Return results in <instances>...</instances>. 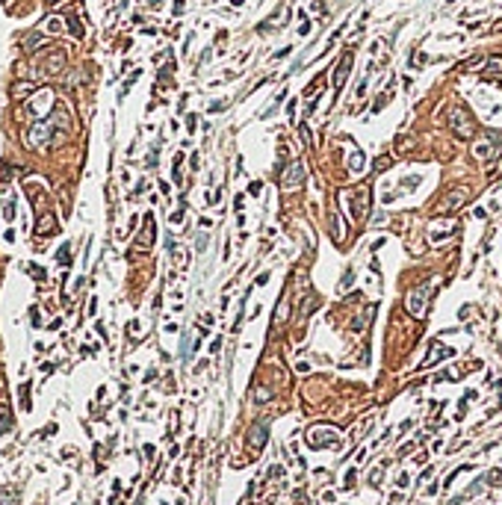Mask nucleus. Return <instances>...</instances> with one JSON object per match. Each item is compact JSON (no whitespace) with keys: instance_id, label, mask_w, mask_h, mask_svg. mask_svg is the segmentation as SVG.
<instances>
[{"instance_id":"obj_1","label":"nucleus","mask_w":502,"mask_h":505,"mask_svg":"<svg viewBox=\"0 0 502 505\" xmlns=\"http://www.w3.org/2000/svg\"><path fill=\"white\" fill-rule=\"evenodd\" d=\"M449 124L455 130V136H461V139H472L476 136V118L467 112V106H452Z\"/></svg>"},{"instance_id":"obj_5","label":"nucleus","mask_w":502,"mask_h":505,"mask_svg":"<svg viewBox=\"0 0 502 505\" xmlns=\"http://www.w3.org/2000/svg\"><path fill=\"white\" fill-rule=\"evenodd\" d=\"M304 184V166L302 162H292V166H286V172L281 174V186L286 192H296L298 186Z\"/></svg>"},{"instance_id":"obj_17","label":"nucleus","mask_w":502,"mask_h":505,"mask_svg":"<svg viewBox=\"0 0 502 505\" xmlns=\"http://www.w3.org/2000/svg\"><path fill=\"white\" fill-rule=\"evenodd\" d=\"M44 3H48V6H50V3H56V0H44Z\"/></svg>"},{"instance_id":"obj_16","label":"nucleus","mask_w":502,"mask_h":505,"mask_svg":"<svg viewBox=\"0 0 502 505\" xmlns=\"http://www.w3.org/2000/svg\"><path fill=\"white\" fill-rule=\"evenodd\" d=\"M50 228H54V216H44L42 224H38V234H42V230H50Z\"/></svg>"},{"instance_id":"obj_8","label":"nucleus","mask_w":502,"mask_h":505,"mask_svg":"<svg viewBox=\"0 0 502 505\" xmlns=\"http://www.w3.org/2000/svg\"><path fill=\"white\" fill-rule=\"evenodd\" d=\"M308 443H310V446H325V443L340 446V440H337L334 432H310V434H308Z\"/></svg>"},{"instance_id":"obj_2","label":"nucleus","mask_w":502,"mask_h":505,"mask_svg":"<svg viewBox=\"0 0 502 505\" xmlns=\"http://www.w3.org/2000/svg\"><path fill=\"white\" fill-rule=\"evenodd\" d=\"M432 290H434V284H420L416 290H410V296H408V314L414 316V319H422L426 316V308H428V298H432Z\"/></svg>"},{"instance_id":"obj_15","label":"nucleus","mask_w":502,"mask_h":505,"mask_svg":"<svg viewBox=\"0 0 502 505\" xmlns=\"http://www.w3.org/2000/svg\"><path fill=\"white\" fill-rule=\"evenodd\" d=\"M484 74H502V60H500V56H494V60L488 62V68H484Z\"/></svg>"},{"instance_id":"obj_9","label":"nucleus","mask_w":502,"mask_h":505,"mask_svg":"<svg viewBox=\"0 0 502 505\" xmlns=\"http://www.w3.org/2000/svg\"><path fill=\"white\" fill-rule=\"evenodd\" d=\"M464 198H467L464 192H449V195H446V201H443V204L438 207V213H449V210H458V207L464 204Z\"/></svg>"},{"instance_id":"obj_6","label":"nucleus","mask_w":502,"mask_h":505,"mask_svg":"<svg viewBox=\"0 0 502 505\" xmlns=\"http://www.w3.org/2000/svg\"><path fill=\"white\" fill-rule=\"evenodd\" d=\"M472 154L478 160H496L500 157V145H496V133H488L482 142H476V148H472Z\"/></svg>"},{"instance_id":"obj_11","label":"nucleus","mask_w":502,"mask_h":505,"mask_svg":"<svg viewBox=\"0 0 502 505\" xmlns=\"http://www.w3.org/2000/svg\"><path fill=\"white\" fill-rule=\"evenodd\" d=\"M260 443H266V428H263V426H254L251 434H248V446L251 449H257Z\"/></svg>"},{"instance_id":"obj_10","label":"nucleus","mask_w":502,"mask_h":505,"mask_svg":"<svg viewBox=\"0 0 502 505\" xmlns=\"http://www.w3.org/2000/svg\"><path fill=\"white\" fill-rule=\"evenodd\" d=\"M348 68H352V56L346 54L343 62H340V68H337V77H334V89H340V86H343V80H346V74H348Z\"/></svg>"},{"instance_id":"obj_7","label":"nucleus","mask_w":502,"mask_h":505,"mask_svg":"<svg viewBox=\"0 0 502 505\" xmlns=\"http://www.w3.org/2000/svg\"><path fill=\"white\" fill-rule=\"evenodd\" d=\"M50 100H54L50 89H42V92H36V98L27 104V110H30L32 116H44V112L50 110Z\"/></svg>"},{"instance_id":"obj_12","label":"nucleus","mask_w":502,"mask_h":505,"mask_svg":"<svg viewBox=\"0 0 502 505\" xmlns=\"http://www.w3.org/2000/svg\"><path fill=\"white\" fill-rule=\"evenodd\" d=\"M446 354H452V352H449V348H443V346H434L432 358H426V360H422V366H434V364H438V360H443Z\"/></svg>"},{"instance_id":"obj_13","label":"nucleus","mask_w":502,"mask_h":505,"mask_svg":"<svg viewBox=\"0 0 502 505\" xmlns=\"http://www.w3.org/2000/svg\"><path fill=\"white\" fill-rule=\"evenodd\" d=\"M364 162H366V157L358 151V154H352V157H348V168H352V172H364Z\"/></svg>"},{"instance_id":"obj_4","label":"nucleus","mask_w":502,"mask_h":505,"mask_svg":"<svg viewBox=\"0 0 502 505\" xmlns=\"http://www.w3.org/2000/svg\"><path fill=\"white\" fill-rule=\"evenodd\" d=\"M366 213H370V190L360 186V190L354 192V198H352V219L358 222V224H364V222H366Z\"/></svg>"},{"instance_id":"obj_3","label":"nucleus","mask_w":502,"mask_h":505,"mask_svg":"<svg viewBox=\"0 0 502 505\" xmlns=\"http://www.w3.org/2000/svg\"><path fill=\"white\" fill-rule=\"evenodd\" d=\"M50 130H54V124L50 122H36L32 127H27V145L30 148H42V145H48V139H50Z\"/></svg>"},{"instance_id":"obj_14","label":"nucleus","mask_w":502,"mask_h":505,"mask_svg":"<svg viewBox=\"0 0 502 505\" xmlns=\"http://www.w3.org/2000/svg\"><path fill=\"white\" fill-rule=\"evenodd\" d=\"M62 62H65L62 54H54V56H50V62H48V74H56V71L62 68Z\"/></svg>"}]
</instances>
